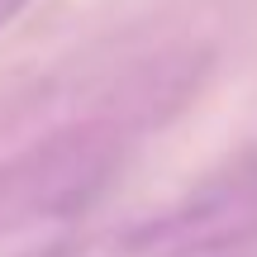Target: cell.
Returning a JSON list of instances; mask_svg holds the SVG:
<instances>
[{
	"label": "cell",
	"mask_w": 257,
	"mask_h": 257,
	"mask_svg": "<svg viewBox=\"0 0 257 257\" xmlns=\"http://www.w3.org/2000/svg\"><path fill=\"white\" fill-rule=\"evenodd\" d=\"M110 162V143L95 134L62 138L19 157L10 172H0V224L48 219V214H62L67 205H86V195L105 181Z\"/></svg>",
	"instance_id": "obj_2"
},
{
	"label": "cell",
	"mask_w": 257,
	"mask_h": 257,
	"mask_svg": "<svg viewBox=\"0 0 257 257\" xmlns=\"http://www.w3.org/2000/svg\"><path fill=\"white\" fill-rule=\"evenodd\" d=\"M252 233H257V167H243V172L195 191L186 205L138 224L124 243L138 257H195L238 248Z\"/></svg>",
	"instance_id": "obj_1"
},
{
	"label": "cell",
	"mask_w": 257,
	"mask_h": 257,
	"mask_svg": "<svg viewBox=\"0 0 257 257\" xmlns=\"http://www.w3.org/2000/svg\"><path fill=\"white\" fill-rule=\"evenodd\" d=\"M24 5H29V0H0V29H5V24H10V19H15Z\"/></svg>",
	"instance_id": "obj_3"
}]
</instances>
